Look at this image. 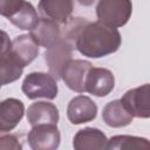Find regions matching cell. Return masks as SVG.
I'll return each instance as SVG.
<instances>
[{
  "label": "cell",
  "mask_w": 150,
  "mask_h": 150,
  "mask_svg": "<svg viewBox=\"0 0 150 150\" xmlns=\"http://www.w3.org/2000/svg\"><path fill=\"white\" fill-rule=\"evenodd\" d=\"M28 145L33 150H55L60 145L61 135L57 124L43 123L33 125L27 135Z\"/></svg>",
  "instance_id": "277c9868"
},
{
  "label": "cell",
  "mask_w": 150,
  "mask_h": 150,
  "mask_svg": "<svg viewBox=\"0 0 150 150\" xmlns=\"http://www.w3.org/2000/svg\"><path fill=\"white\" fill-rule=\"evenodd\" d=\"M96 0H77V2L80 4V5H82V6H86V7H88V6H91L94 2H95Z\"/></svg>",
  "instance_id": "603a6c76"
},
{
  "label": "cell",
  "mask_w": 150,
  "mask_h": 150,
  "mask_svg": "<svg viewBox=\"0 0 150 150\" xmlns=\"http://www.w3.org/2000/svg\"><path fill=\"white\" fill-rule=\"evenodd\" d=\"M21 89L29 100H54L59 93L56 80L49 73L43 71H33L26 75L22 81Z\"/></svg>",
  "instance_id": "3957f363"
},
{
  "label": "cell",
  "mask_w": 150,
  "mask_h": 150,
  "mask_svg": "<svg viewBox=\"0 0 150 150\" xmlns=\"http://www.w3.org/2000/svg\"><path fill=\"white\" fill-rule=\"evenodd\" d=\"M23 68L25 66L11 52V49L0 55V88L1 86H6L19 80L23 73Z\"/></svg>",
  "instance_id": "e0dca14e"
},
{
  "label": "cell",
  "mask_w": 150,
  "mask_h": 150,
  "mask_svg": "<svg viewBox=\"0 0 150 150\" xmlns=\"http://www.w3.org/2000/svg\"><path fill=\"white\" fill-rule=\"evenodd\" d=\"M26 0H0V15L11 20L23 7Z\"/></svg>",
  "instance_id": "ffe728a7"
},
{
  "label": "cell",
  "mask_w": 150,
  "mask_h": 150,
  "mask_svg": "<svg viewBox=\"0 0 150 150\" xmlns=\"http://www.w3.org/2000/svg\"><path fill=\"white\" fill-rule=\"evenodd\" d=\"M39 48H40L39 43L29 33V34H21L16 36L12 41L11 52L26 67L38 57L40 52Z\"/></svg>",
  "instance_id": "5bb4252c"
},
{
  "label": "cell",
  "mask_w": 150,
  "mask_h": 150,
  "mask_svg": "<svg viewBox=\"0 0 150 150\" xmlns=\"http://www.w3.org/2000/svg\"><path fill=\"white\" fill-rule=\"evenodd\" d=\"M105 149L109 150H132V149H150V143L144 137L130 136V135H117L112 136L107 142Z\"/></svg>",
  "instance_id": "ac0fdd59"
},
{
  "label": "cell",
  "mask_w": 150,
  "mask_h": 150,
  "mask_svg": "<svg viewBox=\"0 0 150 150\" xmlns=\"http://www.w3.org/2000/svg\"><path fill=\"white\" fill-rule=\"evenodd\" d=\"M74 0H39L38 11L41 19L64 25L71 16Z\"/></svg>",
  "instance_id": "30bf717a"
},
{
  "label": "cell",
  "mask_w": 150,
  "mask_h": 150,
  "mask_svg": "<svg viewBox=\"0 0 150 150\" xmlns=\"http://www.w3.org/2000/svg\"><path fill=\"white\" fill-rule=\"evenodd\" d=\"M132 115L125 109L121 100H114L108 102L102 110L103 122L111 128L127 127L132 122Z\"/></svg>",
  "instance_id": "9a60e30c"
},
{
  "label": "cell",
  "mask_w": 150,
  "mask_h": 150,
  "mask_svg": "<svg viewBox=\"0 0 150 150\" xmlns=\"http://www.w3.org/2000/svg\"><path fill=\"white\" fill-rule=\"evenodd\" d=\"M97 116L96 103L86 95L73 97L67 105V117L71 124H83Z\"/></svg>",
  "instance_id": "9c48e42d"
},
{
  "label": "cell",
  "mask_w": 150,
  "mask_h": 150,
  "mask_svg": "<svg viewBox=\"0 0 150 150\" xmlns=\"http://www.w3.org/2000/svg\"><path fill=\"white\" fill-rule=\"evenodd\" d=\"M73 49H74L73 45L63 38H61L53 46L46 49L45 55H43L45 61L48 66L49 74L56 81L61 79V71L63 67L66 66V63L69 60H71Z\"/></svg>",
  "instance_id": "8992f818"
},
{
  "label": "cell",
  "mask_w": 150,
  "mask_h": 150,
  "mask_svg": "<svg viewBox=\"0 0 150 150\" xmlns=\"http://www.w3.org/2000/svg\"><path fill=\"white\" fill-rule=\"evenodd\" d=\"M108 138L105 134L93 127L79 130L73 137V148L75 150H95L105 149Z\"/></svg>",
  "instance_id": "7c38bea8"
},
{
  "label": "cell",
  "mask_w": 150,
  "mask_h": 150,
  "mask_svg": "<svg viewBox=\"0 0 150 150\" xmlns=\"http://www.w3.org/2000/svg\"><path fill=\"white\" fill-rule=\"evenodd\" d=\"M125 109L137 118L150 117V86L149 83L129 89L120 98Z\"/></svg>",
  "instance_id": "5b68a950"
},
{
  "label": "cell",
  "mask_w": 150,
  "mask_h": 150,
  "mask_svg": "<svg viewBox=\"0 0 150 150\" xmlns=\"http://www.w3.org/2000/svg\"><path fill=\"white\" fill-rule=\"evenodd\" d=\"M30 35L35 39L39 46L47 49L62 38V30L59 23L40 18L36 27L30 30Z\"/></svg>",
  "instance_id": "2e32d148"
},
{
  "label": "cell",
  "mask_w": 150,
  "mask_h": 150,
  "mask_svg": "<svg viewBox=\"0 0 150 150\" xmlns=\"http://www.w3.org/2000/svg\"><path fill=\"white\" fill-rule=\"evenodd\" d=\"M39 20H40V16L38 15V12L34 8V6L30 2L26 1L23 7L19 11V13L8 21H11L19 29L30 32L36 27V25L39 23Z\"/></svg>",
  "instance_id": "d6986e66"
},
{
  "label": "cell",
  "mask_w": 150,
  "mask_h": 150,
  "mask_svg": "<svg viewBox=\"0 0 150 150\" xmlns=\"http://www.w3.org/2000/svg\"><path fill=\"white\" fill-rule=\"evenodd\" d=\"M11 46H12V41H11L8 34L5 30L0 29V55L8 52L11 49Z\"/></svg>",
  "instance_id": "7402d4cb"
},
{
  "label": "cell",
  "mask_w": 150,
  "mask_h": 150,
  "mask_svg": "<svg viewBox=\"0 0 150 150\" xmlns=\"http://www.w3.org/2000/svg\"><path fill=\"white\" fill-rule=\"evenodd\" d=\"M132 14L131 0H98L96 5L97 21L114 27H123Z\"/></svg>",
  "instance_id": "7a4b0ae2"
},
{
  "label": "cell",
  "mask_w": 150,
  "mask_h": 150,
  "mask_svg": "<svg viewBox=\"0 0 150 150\" xmlns=\"http://www.w3.org/2000/svg\"><path fill=\"white\" fill-rule=\"evenodd\" d=\"M93 67L91 62L87 60H69L61 71V79L66 86L75 93H86V79L87 74Z\"/></svg>",
  "instance_id": "52a82bcc"
},
{
  "label": "cell",
  "mask_w": 150,
  "mask_h": 150,
  "mask_svg": "<svg viewBox=\"0 0 150 150\" xmlns=\"http://www.w3.org/2000/svg\"><path fill=\"white\" fill-rule=\"evenodd\" d=\"M1 149H13L21 150L22 144L19 142L18 137L12 134H5L0 136V150Z\"/></svg>",
  "instance_id": "44dd1931"
},
{
  "label": "cell",
  "mask_w": 150,
  "mask_h": 150,
  "mask_svg": "<svg viewBox=\"0 0 150 150\" xmlns=\"http://www.w3.org/2000/svg\"><path fill=\"white\" fill-rule=\"evenodd\" d=\"M86 91L97 96L104 97L109 95L115 87V76L111 70L101 67H91L86 79Z\"/></svg>",
  "instance_id": "ba28073f"
},
{
  "label": "cell",
  "mask_w": 150,
  "mask_h": 150,
  "mask_svg": "<svg viewBox=\"0 0 150 150\" xmlns=\"http://www.w3.org/2000/svg\"><path fill=\"white\" fill-rule=\"evenodd\" d=\"M27 122L33 127L43 123H53L57 124L60 120V112L57 107L54 103L39 101L32 103L26 112Z\"/></svg>",
  "instance_id": "4fadbf2b"
},
{
  "label": "cell",
  "mask_w": 150,
  "mask_h": 150,
  "mask_svg": "<svg viewBox=\"0 0 150 150\" xmlns=\"http://www.w3.org/2000/svg\"><path fill=\"white\" fill-rule=\"evenodd\" d=\"M25 105L22 101L8 97L0 101V132L12 131L22 120Z\"/></svg>",
  "instance_id": "8fae6325"
},
{
  "label": "cell",
  "mask_w": 150,
  "mask_h": 150,
  "mask_svg": "<svg viewBox=\"0 0 150 150\" xmlns=\"http://www.w3.org/2000/svg\"><path fill=\"white\" fill-rule=\"evenodd\" d=\"M62 38L83 56L100 59L118 50L122 43L117 28L100 21H88L83 18H70L66 23Z\"/></svg>",
  "instance_id": "6da1fadb"
}]
</instances>
